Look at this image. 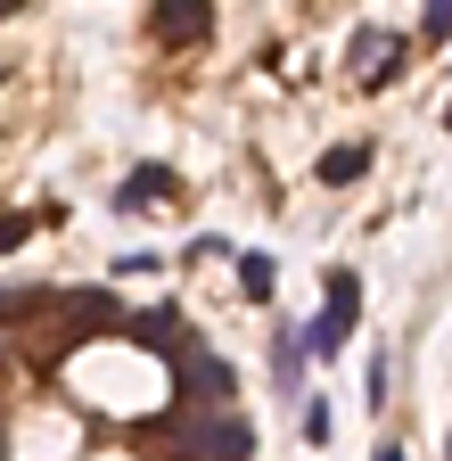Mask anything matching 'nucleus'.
Here are the masks:
<instances>
[{"label": "nucleus", "mask_w": 452, "mask_h": 461, "mask_svg": "<svg viewBox=\"0 0 452 461\" xmlns=\"http://www.w3.org/2000/svg\"><path fill=\"white\" fill-rule=\"evenodd\" d=\"M444 124H452V115H444Z\"/></svg>", "instance_id": "ddd939ff"}, {"label": "nucleus", "mask_w": 452, "mask_h": 461, "mask_svg": "<svg viewBox=\"0 0 452 461\" xmlns=\"http://www.w3.org/2000/svg\"><path fill=\"white\" fill-rule=\"evenodd\" d=\"M271 379H279V395L297 403V387H305V338H297V330L271 338Z\"/></svg>", "instance_id": "20e7f679"}, {"label": "nucleus", "mask_w": 452, "mask_h": 461, "mask_svg": "<svg viewBox=\"0 0 452 461\" xmlns=\"http://www.w3.org/2000/svg\"><path fill=\"white\" fill-rule=\"evenodd\" d=\"M313 173H321L329 190H346V182H362V173H370V149H362V140H346V149H329Z\"/></svg>", "instance_id": "423d86ee"}, {"label": "nucleus", "mask_w": 452, "mask_h": 461, "mask_svg": "<svg viewBox=\"0 0 452 461\" xmlns=\"http://www.w3.org/2000/svg\"><path fill=\"white\" fill-rule=\"evenodd\" d=\"M148 198H182V173L173 165H132L124 190H116V214H140Z\"/></svg>", "instance_id": "7ed1b4c3"}, {"label": "nucleus", "mask_w": 452, "mask_h": 461, "mask_svg": "<svg viewBox=\"0 0 452 461\" xmlns=\"http://www.w3.org/2000/svg\"><path fill=\"white\" fill-rule=\"evenodd\" d=\"M173 445H182V461H247L255 453V429L239 412H182Z\"/></svg>", "instance_id": "f03ea898"}, {"label": "nucleus", "mask_w": 452, "mask_h": 461, "mask_svg": "<svg viewBox=\"0 0 452 461\" xmlns=\"http://www.w3.org/2000/svg\"><path fill=\"white\" fill-rule=\"evenodd\" d=\"M156 33H164V41H190V33H206V9H182V17L164 9V17H156Z\"/></svg>", "instance_id": "6e6552de"}, {"label": "nucleus", "mask_w": 452, "mask_h": 461, "mask_svg": "<svg viewBox=\"0 0 452 461\" xmlns=\"http://www.w3.org/2000/svg\"><path fill=\"white\" fill-rule=\"evenodd\" d=\"M297 412H305V445H329V403H321V395H305Z\"/></svg>", "instance_id": "1a4fd4ad"}, {"label": "nucleus", "mask_w": 452, "mask_h": 461, "mask_svg": "<svg viewBox=\"0 0 452 461\" xmlns=\"http://www.w3.org/2000/svg\"><path fill=\"white\" fill-rule=\"evenodd\" d=\"M378 461H403V445H378Z\"/></svg>", "instance_id": "f8f14e48"}, {"label": "nucleus", "mask_w": 452, "mask_h": 461, "mask_svg": "<svg viewBox=\"0 0 452 461\" xmlns=\"http://www.w3.org/2000/svg\"><path fill=\"white\" fill-rule=\"evenodd\" d=\"M33 222H49V206H41V214H9V222H0V256H9V248L25 240V230H33Z\"/></svg>", "instance_id": "9d476101"}, {"label": "nucleus", "mask_w": 452, "mask_h": 461, "mask_svg": "<svg viewBox=\"0 0 452 461\" xmlns=\"http://www.w3.org/2000/svg\"><path fill=\"white\" fill-rule=\"evenodd\" d=\"M354 313H362V280H354V272H329V297H321V313L297 330V338H305V355H313V363L346 355V338H354Z\"/></svg>", "instance_id": "f257e3e1"}, {"label": "nucleus", "mask_w": 452, "mask_h": 461, "mask_svg": "<svg viewBox=\"0 0 452 461\" xmlns=\"http://www.w3.org/2000/svg\"><path fill=\"white\" fill-rule=\"evenodd\" d=\"M239 288H247L255 305L271 297V256H263V248H247V256H239Z\"/></svg>", "instance_id": "0eeeda50"}, {"label": "nucleus", "mask_w": 452, "mask_h": 461, "mask_svg": "<svg viewBox=\"0 0 452 461\" xmlns=\"http://www.w3.org/2000/svg\"><path fill=\"white\" fill-rule=\"evenodd\" d=\"M354 67H378L370 83H394V67H403V41H394V33H354Z\"/></svg>", "instance_id": "39448f33"}, {"label": "nucleus", "mask_w": 452, "mask_h": 461, "mask_svg": "<svg viewBox=\"0 0 452 461\" xmlns=\"http://www.w3.org/2000/svg\"><path fill=\"white\" fill-rule=\"evenodd\" d=\"M420 33H428V41H452V0H436V9L420 17Z\"/></svg>", "instance_id": "9b49d317"}]
</instances>
